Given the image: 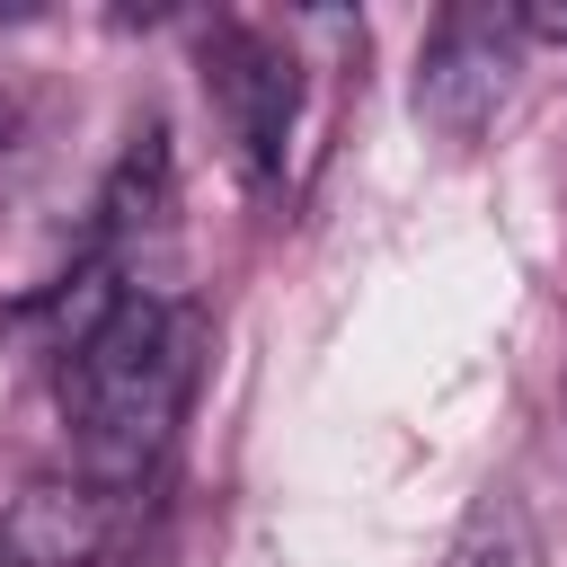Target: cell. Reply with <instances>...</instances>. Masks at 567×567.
I'll list each match as a JSON object with an SVG mask.
<instances>
[{
	"mask_svg": "<svg viewBox=\"0 0 567 567\" xmlns=\"http://www.w3.org/2000/svg\"><path fill=\"white\" fill-rule=\"evenodd\" d=\"M204 337H213V328H204L195 301H151V292H133V301L89 337V354H80L71 372H53V381H62V416H71V434H80V478L133 496V487L159 470V452H168V434H177V416H186V399H195Z\"/></svg>",
	"mask_w": 567,
	"mask_h": 567,
	"instance_id": "cell-1",
	"label": "cell"
},
{
	"mask_svg": "<svg viewBox=\"0 0 567 567\" xmlns=\"http://www.w3.org/2000/svg\"><path fill=\"white\" fill-rule=\"evenodd\" d=\"M514 62H523V35L505 9H487V0L443 9L416 53V124L443 142H478L496 124V106L514 97Z\"/></svg>",
	"mask_w": 567,
	"mask_h": 567,
	"instance_id": "cell-2",
	"label": "cell"
},
{
	"mask_svg": "<svg viewBox=\"0 0 567 567\" xmlns=\"http://www.w3.org/2000/svg\"><path fill=\"white\" fill-rule=\"evenodd\" d=\"M204 89H213V106H221V124L239 142V168L275 186L292 115H301V62H292V44L266 35V27H221L204 44Z\"/></svg>",
	"mask_w": 567,
	"mask_h": 567,
	"instance_id": "cell-3",
	"label": "cell"
},
{
	"mask_svg": "<svg viewBox=\"0 0 567 567\" xmlns=\"http://www.w3.org/2000/svg\"><path fill=\"white\" fill-rule=\"evenodd\" d=\"M124 532V496L97 478H35L0 514V558L9 567H97Z\"/></svg>",
	"mask_w": 567,
	"mask_h": 567,
	"instance_id": "cell-4",
	"label": "cell"
},
{
	"mask_svg": "<svg viewBox=\"0 0 567 567\" xmlns=\"http://www.w3.org/2000/svg\"><path fill=\"white\" fill-rule=\"evenodd\" d=\"M124 301H133V292H124V266H115V257H80L71 275H53V284H35V292H18V301H0V337H9L18 354H35V363L71 372V363L89 354V337H97Z\"/></svg>",
	"mask_w": 567,
	"mask_h": 567,
	"instance_id": "cell-5",
	"label": "cell"
},
{
	"mask_svg": "<svg viewBox=\"0 0 567 567\" xmlns=\"http://www.w3.org/2000/svg\"><path fill=\"white\" fill-rule=\"evenodd\" d=\"M168 204H177V151H168V124L151 115V124H133L124 159H115L106 186H97V248H89V257H124L142 230L168 221Z\"/></svg>",
	"mask_w": 567,
	"mask_h": 567,
	"instance_id": "cell-6",
	"label": "cell"
},
{
	"mask_svg": "<svg viewBox=\"0 0 567 567\" xmlns=\"http://www.w3.org/2000/svg\"><path fill=\"white\" fill-rule=\"evenodd\" d=\"M443 567H549V549H540V523H532V505H523L514 487H487V496L470 505V523L452 532Z\"/></svg>",
	"mask_w": 567,
	"mask_h": 567,
	"instance_id": "cell-7",
	"label": "cell"
},
{
	"mask_svg": "<svg viewBox=\"0 0 567 567\" xmlns=\"http://www.w3.org/2000/svg\"><path fill=\"white\" fill-rule=\"evenodd\" d=\"M514 18V35H532V44H567V0H523V9H505Z\"/></svg>",
	"mask_w": 567,
	"mask_h": 567,
	"instance_id": "cell-8",
	"label": "cell"
},
{
	"mask_svg": "<svg viewBox=\"0 0 567 567\" xmlns=\"http://www.w3.org/2000/svg\"><path fill=\"white\" fill-rule=\"evenodd\" d=\"M18 142V106H9V89H0V151Z\"/></svg>",
	"mask_w": 567,
	"mask_h": 567,
	"instance_id": "cell-9",
	"label": "cell"
}]
</instances>
